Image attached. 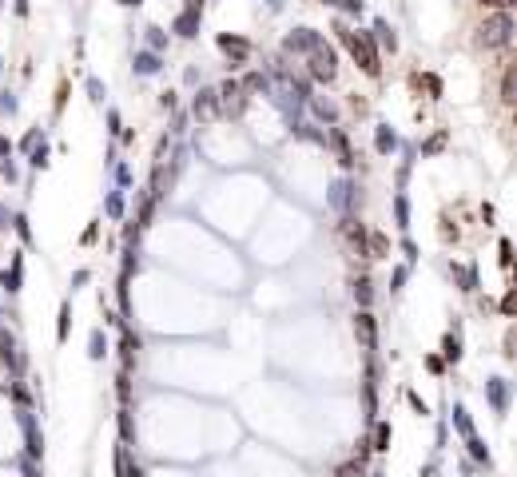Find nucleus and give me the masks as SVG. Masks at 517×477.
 Masks as SVG:
<instances>
[{"label":"nucleus","mask_w":517,"mask_h":477,"mask_svg":"<svg viewBox=\"0 0 517 477\" xmlns=\"http://www.w3.org/2000/svg\"><path fill=\"white\" fill-rule=\"evenodd\" d=\"M509 32H513L509 12H497L494 21L482 24V44H486V48H501V44H509Z\"/></svg>","instance_id":"obj_1"},{"label":"nucleus","mask_w":517,"mask_h":477,"mask_svg":"<svg viewBox=\"0 0 517 477\" xmlns=\"http://www.w3.org/2000/svg\"><path fill=\"white\" fill-rule=\"evenodd\" d=\"M346 44H350V52H355V60H362V68L374 76L378 72V56H374V48L366 44V36H355V32H346Z\"/></svg>","instance_id":"obj_2"},{"label":"nucleus","mask_w":517,"mask_h":477,"mask_svg":"<svg viewBox=\"0 0 517 477\" xmlns=\"http://www.w3.org/2000/svg\"><path fill=\"white\" fill-rule=\"evenodd\" d=\"M315 76H323V80H330L335 76V52H315Z\"/></svg>","instance_id":"obj_3"},{"label":"nucleus","mask_w":517,"mask_h":477,"mask_svg":"<svg viewBox=\"0 0 517 477\" xmlns=\"http://www.w3.org/2000/svg\"><path fill=\"white\" fill-rule=\"evenodd\" d=\"M501 91H506V100H513V72H506V84H501Z\"/></svg>","instance_id":"obj_4"},{"label":"nucleus","mask_w":517,"mask_h":477,"mask_svg":"<svg viewBox=\"0 0 517 477\" xmlns=\"http://www.w3.org/2000/svg\"><path fill=\"white\" fill-rule=\"evenodd\" d=\"M338 477H362V469H355V466H343V469H338Z\"/></svg>","instance_id":"obj_5"}]
</instances>
